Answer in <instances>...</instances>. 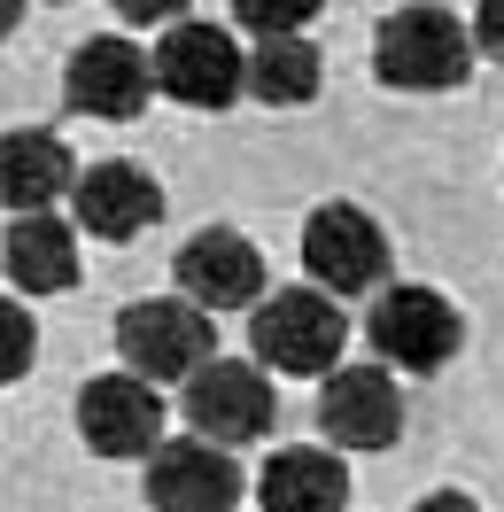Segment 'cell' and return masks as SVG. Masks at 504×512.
I'll return each mask as SVG.
<instances>
[{
	"mask_svg": "<svg viewBox=\"0 0 504 512\" xmlns=\"http://www.w3.org/2000/svg\"><path fill=\"white\" fill-rule=\"evenodd\" d=\"M32 350H39V326H32V311L0 295V388L32 373Z\"/></svg>",
	"mask_w": 504,
	"mask_h": 512,
	"instance_id": "obj_18",
	"label": "cell"
},
{
	"mask_svg": "<svg viewBox=\"0 0 504 512\" xmlns=\"http://www.w3.org/2000/svg\"><path fill=\"white\" fill-rule=\"evenodd\" d=\"M117 357L148 381H187L194 365L218 357V326L194 295H148L117 311Z\"/></svg>",
	"mask_w": 504,
	"mask_h": 512,
	"instance_id": "obj_3",
	"label": "cell"
},
{
	"mask_svg": "<svg viewBox=\"0 0 504 512\" xmlns=\"http://www.w3.org/2000/svg\"><path fill=\"white\" fill-rule=\"evenodd\" d=\"M318 427L334 450H388L404 435V396L388 381V357L380 365H334L318 388Z\"/></svg>",
	"mask_w": 504,
	"mask_h": 512,
	"instance_id": "obj_10",
	"label": "cell"
},
{
	"mask_svg": "<svg viewBox=\"0 0 504 512\" xmlns=\"http://www.w3.org/2000/svg\"><path fill=\"white\" fill-rule=\"evenodd\" d=\"M0 264L24 295H63L78 288V233L63 218H47V210H24L0 241Z\"/></svg>",
	"mask_w": 504,
	"mask_h": 512,
	"instance_id": "obj_15",
	"label": "cell"
},
{
	"mask_svg": "<svg viewBox=\"0 0 504 512\" xmlns=\"http://www.w3.org/2000/svg\"><path fill=\"white\" fill-rule=\"evenodd\" d=\"M342 342H349V319L326 288H280V295H264L249 319V350L272 373H334Z\"/></svg>",
	"mask_w": 504,
	"mask_h": 512,
	"instance_id": "obj_2",
	"label": "cell"
},
{
	"mask_svg": "<svg viewBox=\"0 0 504 512\" xmlns=\"http://www.w3.org/2000/svg\"><path fill=\"white\" fill-rule=\"evenodd\" d=\"M78 435L94 458H148L163 443V396L148 373H101L78 388Z\"/></svg>",
	"mask_w": 504,
	"mask_h": 512,
	"instance_id": "obj_9",
	"label": "cell"
},
{
	"mask_svg": "<svg viewBox=\"0 0 504 512\" xmlns=\"http://www.w3.org/2000/svg\"><path fill=\"white\" fill-rule=\"evenodd\" d=\"M256 497H264V512H342L349 505V466L334 450H318V443L272 450Z\"/></svg>",
	"mask_w": 504,
	"mask_h": 512,
	"instance_id": "obj_14",
	"label": "cell"
},
{
	"mask_svg": "<svg viewBox=\"0 0 504 512\" xmlns=\"http://www.w3.org/2000/svg\"><path fill=\"white\" fill-rule=\"evenodd\" d=\"M419 512H481V505H473V497H458V489H442V497H427Z\"/></svg>",
	"mask_w": 504,
	"mask_h": 512,
	"instance_id": "obj_22",
	"label": "cell"
},
{
	"mask_svg": "<svg viewBox=\"0 0 504 512\" xmlns=\"http://www.w3.org/2000/svg\"><path fill=\"white\" fill-rule=\"evenodd\" d=\"M16 24H24V0H0V39L16 32Z\"/></svg>",
	"mask_w": 504,
	"mask_h": 512,
	"instance_id": "obj_23",
	"label": "cell"
},
{
	"mask_svg": "<svg viewBox=\"0 0 504 512\" xmlns=\"http://www.w3.org/2000/svg\"><path fill=\"white\" fill-rule=\"evenodd\" d=\"M303 264H311V280L326 295H365L388 272V233L373 225V210L326 202V210L303 218Z\"/></svg>",
	"mask_w": 504,
	"mask_h": 512,
	"instance_id": "obj_5",
	"label": "cell"
},
{
	"mask_svg": "<svg viewBox=\"0 0 504 512\" xmlns=\"http://www.w3.org/2000/svg\"><path fill=\"white\" fill-rule=\"evenodd\" d=\"M249 94H256V101H272V109L311 101V94H318V47H311L303 32L256 39V55H249Z\"/></svg>",
	"mask_w": 504,
	"mask_h": 512,
	"instance_id": "obj_17",
	"label": "cell"
},
{
	"mask_svg": "<svg viewBox=\"0 0 504 512\" xmlns=\"http://www.w3.org/2000/svg\"><path fill=\"white\" fill-rule=\"evenodd\" d=\"M318 16V0H233V24L256 39H272V32H303Z\"/></svg>",
	"mask_w": 504,
	"mask_h": 512,
	"instance_id": "obj_19",
	"label": "cell"
},
{
	"mask_svg": "<svg viewBox=\"0 0 504 512\" xmlns=\"http://www.w3.org/2000/svg\"><path fill=\"white\" fill-rule=\"evenodd\" d=\"M473 47H481L489 63H504V0H481V8H473Z\"/></svg>",
	"mask_w": 504,
	"mask_h": 512,
	"instance_id": "obj_20",
	"label": "cell"
},
{
	"mask_svg": "<svg viewBox=\"0 0 504 512\" xmlns=\"http://www.w3.org/2000/svg\"><path fill=\"white\" fill-rule=\"evenodd\" d=\"M241 489H249V481L233 466V443L179 435V443L148 450V505L156 512H233Z\"/></svg>",
	"mask_w": 504,
	"mask_h": 512,
	"instance_id": "obj_7",
	"label": "cell"
},
{
	"mask_svg": "<svg viewBox=\"0 0 504 512\" xmlns=\"http://www.w3.org/2000/svg\"><path fill=\"white\" fill-rule=\"evenodd\" d=\"M156 94H171L179 109H233L249 94V55L233 47L225 24H171L156 47Z\"/></svg>",
	"mask_w": 504,
	"mask_h": 512,
	"instance_id": "obj_4",
	"label": "cell"
},
{
	"mask_svg": "<svg viewBox=\"0 0 504 512\" xmlns=\"http://www.w3.org/2000/svg\"><path fill=\"white\" fill-rule=\"evenodd\" d=\"M78 187V163L55 132H8L0 140V210H47V202H63Z\"/></svg>",
	"mask_w": 504,
	"mask_h": 512,
	"instance_id": "obj_16",
	"label": "cell"
},
{
	"mask_svg": "<svg viewBox=\"0 0 504 512\" xmlns=\"http://www.w3.org/2000/svg\"><path fill=\"white\" fill-rule=\"evenodd\" d=\"M70 202H78V225L94 241H132V233H148L163 218V187L140 163H94V171H78Z\"/></svg>",
	"mask_w": 504,
	"mask_h": 512,
	"instance_id": "obj_13",
	"label": "cell"
},
{
	"mask_svg": "<svg viewBox=\"0 0 504 512\" xmlns=\"http://www.w3.org/2000/svg\"><path fill=\"white\" fill-rule=\"evenodd\" d=\"M63 94L78 117H109V125H125V117H140L148 109V94H156V55H140L132 39H86L78 55H70L63 70Z\"/></svg>",
	"mask_w": 504,
	"mask_h": 512,
	"instance_id": "obj_11",
	"label": "cell"
},
{
	"mask_svg": "<svg viewBox=\"0 0 504 512\" xmlns=\"http://www.w3.org/2000/svg\"><path fill=\"white\" fill-rule=\"evenodd\" d=\"M373 78L396 94H450L473 78V24L450 8H396L373 39Z\"/></svg>",
	"mask_w": 504,
	"mask_h": 512,
	"instance_id": "obj_1",
	"label": "cell"
},
{
	"mask_svg": "<svg viewBox=\"0 0 504 512\" xmlns=\"http://www.w3.org/2000/svg\"><path fill=\"white\" fill-rule=\"evenodd\" d=\"M365 334H373V350L388 357V365H404V373H435V365H450V357H458L466 319H458L435 288H388V295L373 303Z\"/></svg>",
	"mask_w": 504,
	"mask_h": 512,
	"instance_id": "obj_8",
	"label": "cell"
},
{
	"mask_svg": "<svg viewBox=\"0 0 504 512\" xmlns=\"http://www.w3.org/2000/svg\"><path fill=\"white\" fill-rule=\"evenodd\" d=\"M125 24H179L187 16V0H109Z\"/></svg>",
	"mask_w": 504,
	"mask_h": 512,
	"instance_id": "obj_21",
	"label": "cell"
},
{
	"mask_svg": "<svg viewBox=\"0 0 504 512\" xmlns=\"http://www.w3.org/2000/svg\"><path fill=\"white\" fill-rule=\"evenodd\" d=\"M179 295H194L202 311H225V303H256L264 295V256L233 233V225H210L179 249Z\"/></svg>",
	"mask_w": 504,
	"mask_h": 512,
	"instance_id": "obj_12",
	"label": "cell"
},
{
	"mask_svg": "<svg viewBox=\"0 0 504 512\" xmlns=\"http://www.w3.org/2000/svg\"><path fill=\"white\" fill-rule=\"evenodd\" d=\"M187 396H179V412H187L194 435H210V443H256L264 427H272V381L256 373V365H233V357H210V365H194Z\"/></svg>",
	"mask_w": 504,
	"mask_h": 512,
	"instance_id": "obj_6",
	"label": "cell"
}]
</instances>
